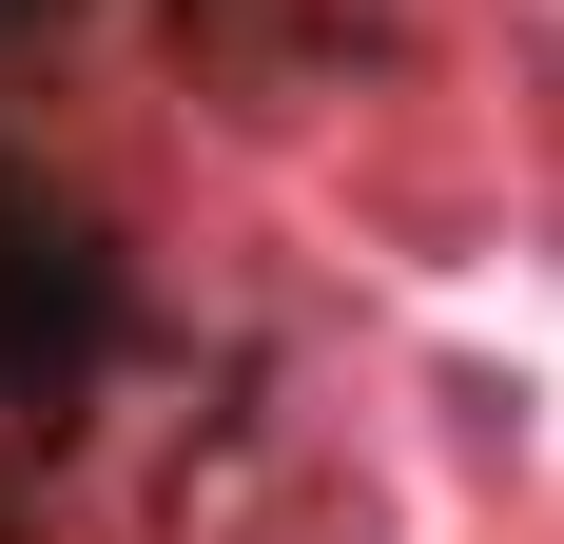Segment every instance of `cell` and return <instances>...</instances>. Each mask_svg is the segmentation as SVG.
<instances>
[{
  "label": "cell",
  "instance_id": "obj_1",
  "mask_svg": "<svg viewBox=\"0 0 564 544\" xmlns=\"http://www.w3.org/2000/svg\"><path fill=\"white\" fill-rule=\"evenodd\" d=\"M98 350V272H78V233H20L0 215V389H58Z\"/></svg>",
  "mask_w": 564,
  "mask_h": 544
}]
</instances>
